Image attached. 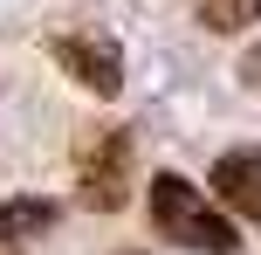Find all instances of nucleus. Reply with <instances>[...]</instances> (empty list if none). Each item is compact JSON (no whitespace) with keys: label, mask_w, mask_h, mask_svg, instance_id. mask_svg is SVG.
<instances>
[{"label":"nucleus","mask_w":261,"mask_h":255,"mask_svg":"<svg viewBox=\"0 0 261 255\" xmlns=\"http://www.w3.org/2000/svg\"><path fill=\"white\" fill-rule=\"evenodd\" d=\"M151 228L165 235V242L193 248V255H234L241 248L234 221H227L186 173H151Z\"/></svg>","instance_id":"f257e3e1"},{"label":"nucleus","mask_w":261,"mask_h":255,"mask_svg":"<svg viewBox=\"0 0 261 255\" xmlns=\"http://www.w3.org/2000/svg\"><path fill=\"white\" fill-rule=\"evenodd\" d=\"M76 179H83V207L117 214L130 200V131L124 124H96L76 145Z\"/></svg>","instance_id":"f03ea898"},{"label":"nucleus","mask_w":261,"mask_h":255,"mask_svg":"<svg viewBox=\"0 0 261 255\" xmlns=\"http://www.w3.org/2000/svg\"><path fill=\"white\" fill-rule=\"evenodd\" d=\"M48 55H55V69H62L76 90H90V97H117L124 90V49L110 35H55Z\"/></svg>","instance_id":"7ed1b4c3"},{"label":"nucleus","mask_w":261,"mask_h":255,"mask_svg":"<svg viewBox=\"0 0 261 255\" xmlns=\"http://www.w3.org/2000/svg\"><path fill=\"white\" fill-rule=\"evenodd\" d=\"M213 193H220V207H234V214H248L261 228V152L254 145L220 152V159H213Z\"/></svg>","instance_id":"20e7f679"},{"label":"nucleus","mask_w":261,"mask_h":255,"mask_svg":"<svg viewBox=\"0 0 261 255\" xmlns=\"http://www.w3.org/2000/svg\"><path fill=\"white\" fill-rule=\"evenodd\" d=\"M55 228V200L28 193V200H0V242H41Z\"/></svg>","instance_id":"39448f33"},{"label":"nucleus","mask_w":261,"mask_h":255,"mask_svg":"<svg viewBox=\"0 0 261 255\" xmlns=\"http://www.w3.org/2000/svg\"><path fill=\"white\" fill-rule=\"evenodd\" d=\"M193 7H199V28H213V35H241L261 21V0H193Z\"/></svg>","instance_id":"423d86ee"},{"label":"nucleus","mask_w":261,"mask_h":255,"mask_svg":"<svg viewBox=\"0 0 261 255\" xmlns=\"http://www.w3.org/2000/svg\"><path fill=\"white\" fill-rule=\"evenodd\" d=\"M241 76H248V90H261V49H248V55H241Z\"/></svg>","instance_id":"0eeeda50"},{"label":"nucleus","mask_w":261,"mask_h":255,"mask_svg":"<svg viewBox=\"0 0 261 255\" xmlns=\"http://www.w3.org/2000/svg\"><path fill=\"white\" fill-rule=\"evenodd\" d=\"M124 255H138V248H124Z\"/></svg>","instance_id":"6e6552de"}]
</instances>
